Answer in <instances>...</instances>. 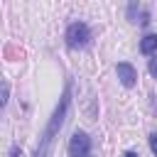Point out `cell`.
Instances as JSON below:
<instances>
[{
    "label": "cell",
    "instance_id": "7",
    "mask_svg": "<svg viewBox=\"0 0 157 157\" xmlns=\"http://www.w3.org/2000/svg\"><path fill=\"white\" fill-rule=\"evenodd\" d=\"M150 150L155 152V157H157V132H152L150 135Z\"/></svg>",
    "mask_w": 157,
    "mask_h": 157
},
{
    "label": "cell",
    "instance_id": "2",
    "mask_svg": "<svg viewBox=\"0 0 157 157\" xmlns=\"http://www.w3.org/2000/svg\"><path fill=\"white\" fill-rule=\"evenodd\" d=\"M64 39H66V44H69L71 49L86 47V44H88V39H91V29H88L83 22H71V25L66 27Z\"/></svg>",
    "mask_w": 157,
    "mask_h": 157
},
{
    "label": "cell",
    "instance_id": "10",
    "mask_svg": "<svg viewBox=\"0 0 157 157\" xmlns=\"http://www.w3.org/2000/svg\"><path fill=\"white\" fill-rule=\"evenodd\" d=\"M150 74H152V76H157V56H155V59H150Z\"/></svg>",
    "mask_w": 157,
    "mask_h": 157
},
{
    "label": "cell",
    "instance_id": "1",
    "mask_svg": "<svg viewBox=\"0 0 157 157\" xmlns=\"http://www.w3.org/2000/svg\"><path fill=\"white\" fill-rule=\"evenodd\" d=\"M69 103H71V83H66V86H64V93H61V98H59V103H56V108H54V113H52V118H49L47 128L42 130L39 142H37V150H34V155H32V157H49V155H52V145H54V140H56L59 130H61V128H64V123H66Z\"/></svg>",
    "mask_w": 157,
    "mask_h": 157
},
{
    "label": "cell",
    "instance_id": "11",
    "mask_svg": "<svg viewBox=\"0 0 157 157\" xmlns=\"http://www.w3.org/2000/svg\"><path fill=\"white\" fill-rule=\"evenodd\" d=\"M10 157H20V147H12L10 150Z\"/></svg>",
    "mask_w": 157,
    "mask_h": 157
},
{
    "label": "cell",
    "instance_id": "9",
    "mask_svg": "<svg viewBox=\"0 0 157 157\" xmlns=\"http://www.w3.org/2000/svg\"><path fill=\"white\" fill-rule=\"evenodd\" d=\"M140 25H142V27H145V25H150V12H147V10L140 15Z\"/></svg>",
    "mask_w": 157,
    "mask_h": 157
},
{
    "label": "cell",
    "instance_id": "6",
    "mask_svg": "<svg viewBox=\"0 0 157 157\" xmlns=\"http://www.w3.org/2000/svg\"><path fill=\"white\" fill-rule=\"evenodd\" d=\"M7 98H10V86H7V81L0 78V110L7 105Z\"/></svg>",
    "mask_w": 157,
    "mask_h": 157
},
{
    "label": "cell",
    "instance_id": "4",
    "mask_svg": "<svg viewBox=\"0 0 157 157\" xmlns=\"http://www.w3.org/2000/svg\"><path fill=\"white\" fill-rule=\"evenodd\" d=\"M115 71H118V78H120V83H123L125 88H132V86L137 83V71H135V66H132V64L120 61V64L115 66Z\"/></svg>",
    "mask_w": 157,
    "mask_h": 157
},
{
    "label": "cell",
    "instance_id": "12",
    "mask_svg": "<svg viewBox=\"0 0 157 157\" xmlns=\"http://www.w3.org/2000/svg\"><path fill=\"white\" fill-rule=\"evenodd\" d=\"M123 157H137V155H135V152H125Z\"/></svg>",
    "mask_w": 157,
    "mask_h": 157
},
{
    "label": "cell",
    "instance_id": "3",
    "mask_svg": "<svg viewBox=\"0 0 157 157\" xmlns=\"http://www.w3.org/2000/svg\"><path fill=\"white\" fill-rule=\"evenodd\" d=\"M69 157H91V137L83 130H76L69 140Z\"/></svg>",
    "mask_w": 157,
    "mask_h": 157
},
{
    "label": "cell",
    "instance_id": "8",
    "mask_svg": "<svg viewBox=\"0 0 157 157\" xmlns=\"http://www.w3.org/2000/svg\"><path fill=\"white\" fill-rule=\"evenodd\" d=\"M135 12H137V5H135V2H130V5H128V17H130L132 22H135Z\"/></svg>",
    "mask_w": 157,
    "mask_h": 157
},
{
    "label": "cell",
    "instance_id": "5",
    "mask_svg": "<svg viewBox=\"0 0 157 157\" xmlns=\"http://www.w3.org/2000/svg\"><path fill=\"white\" fill-rule=\"evenodd\" d=\"M140 52L142 54H155L157 52V34H145L140 39Z\"/></svg>",
    "mask_w": 157,
    "mask_h": 157
}]
</instances>
